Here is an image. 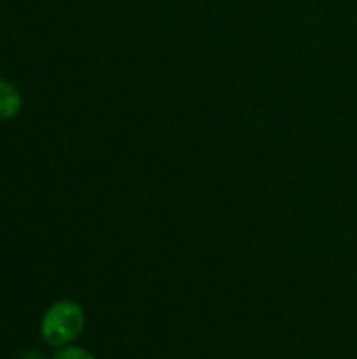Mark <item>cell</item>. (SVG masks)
I'll return each instance as SVG.
<instances>
[{"label":"cell","mask_w":357,"mask_h":359,"mask_svg":"<svg viewBox=\"0 0 357 359\" xmlns=\"http://www.w3.org/2000/svg\"><path fill=\"white\" fill-rule=\"evenodd\" d=\"M23 359H44V358H42L40 353H34V351H32V353H27V355H23Z\"/></svg>","instance_id":"277c9868"},{"label":"cell","mask_w":357,"mask_h":359,"mask_svg":"<svg viewBox=\"0 0 357 359\" xmlns=\"http://www.w3.org/2000/svg\"><path fill=\"white\" fill-rule=\"evenodd\" d=\"M55 359H95L88 351H84V349H80V347H65V349H61Z\"/></svg>","instance_id":"3957f363"},{"label":"cell","mask_w":357,"mask_h":359,"mask_svg":"<svg viewBox=\"0 0 357 359\" xmlns=\"http://www.w3.org/2000/svg\"><path fill=\"white\" fill-rule=\"evenodd\" d=\"M84 328V311L80 305L61 301L55 303L42 318V337L53 347L69 345Z\"/></svg>","instance_id":"6da1fadb"},{"label":"cell","mask_w":357,"mask_h":359,"mask_svg":"<svg viewBox=\"0 0 357 359\" xmlns=\"http://www.w3.org/2000/svg\"><path fill=\"white\" fill-rule=\"evenodd\" d=\"M21 107V97L19 93L0 80V120H6V118H13Z\"/></svg>","instance_id":"7a4b0ae2"}]
</instances>
